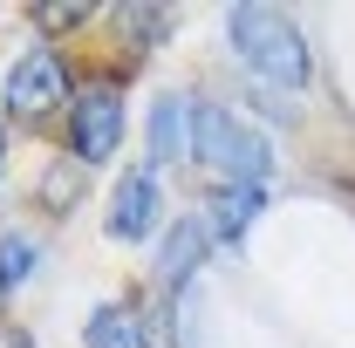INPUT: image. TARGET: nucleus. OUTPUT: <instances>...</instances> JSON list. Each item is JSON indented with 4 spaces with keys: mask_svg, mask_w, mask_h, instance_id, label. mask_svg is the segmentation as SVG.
I'll use <instances>...</instances> for the list:
<instances>
[{
    "mask_svg": "<svg viewBox=\"0 0 355 348\" xmlns=\"http://www.w3.org/2000/svg\"><path fill=\"white\" fill-rule=\"evenodd\" d=\"M191 157L219 184H260L273 171V143L253 123H239L232 110H219V103H198L191 110Z\"/></svg>",
    "mask_w": 355,
    "mask_h": 348,
    "instance_id": "1",
    "label": "nucleus"
},
{
    "mask_svg": "<svg viewBox=\"0 0 355 348\" xmlns=\"http://www.w3.org/2000/svg\"><path fill=\"white\" fill-rule=\"evenodd\" d=\"M232 48L246 55V69L273 89H308V42L287 14H266V7H232L225 14Z\"/></svg>",
    "mask_w": 355,
    "mask_h": 348,
    "instance_id": "2",
    "label": "nucleus"
},
{
    "mask_svg": "<svg viewBox=\"0 0 355 348\" xmlns=\"http://www.w3.org/2000/svg\"><path fill=\"white\" fill-rule=\"evenodd\" d=\"M116 137H123V89H89L83 103H76V123H69L76 157L83 164H103L116 150Z\"/></svg>",
    "mask_w": 355,
    "mask_h": 348,
    "instance_id": "3",
    "label": "nucleus"
},
{
    "mask_svg": "<svg viewBox=\"0 0 355 348\" xmlns=\"http://www.w3.org/2000/svg\"><path fill=\"white\" fill-rule=\"evenodd\" d=\"M62 89H69L62 62H55L48 48H35V55H21V62L7 69V110H14V116H48V110L62 103Z\"/></svg>",
    "mask_w": 355,
    "mask_h": 348,
    "instance_id": "4",
    "label": "nucleus"
},
{
    "mask_svg": "<svg viewBox=\"0 0 355 348\" xmlns=\"http://www.w3.org/2000/svg\"><path fill=\"white\" fill-rule=\"evenodd\" d=\"M150 225H157V177L130 171L110 198V239H144Z\"/></svg>",
    "mask_w": 355,
    "mask_h": 348,
    "instance_id": "5",
    "label": "nucleus"
},
{
    "mask_svg": "<svg viewBox=\"0 0 355 348\" xmlns=\"http://www.w3.org/2000/svg\"><path fill=\"white\" fill-rule=\"evenodd\" d=\"M191 110H198V103H184V96H157V103H150V157H157V164L191 157Z\"/></svg>",
    "mask_w": 355,
    "mask_h": 348,
    "instance_id": "6",
    "label": "nucleus"
},
{
    "mask_svg": "<svg viewBox=\"0 0 355 348\" xmlns=\"http://www.w3.org/2000/svg\"><path fill=\"white\" fill-rule=\"evenodd\" d=\"M205 239H212V218H178L171 225V239H164V253H157V280L164 287H184L191 280V266L205 260Z\"/></svg>",
    "mask_w": 355,
    "mask_h": 348,
    "instance_id": "7",
    "label": "nucleus"
},
{
    "mask_svg": "<svg viewBox=\"0 0 355 348\" xmlns=\"http://www.w3.org/2000/svg\"><path fill=\"white\" fill-rule=\"evenodd\" d=\"M260 184H219V198H212V232H219V239H239V232H246V218L260 212Z\"/></svg>",
    "mask_w": 355,
    "mask_h": 348,
    "instance_id": "8",
    "label": "nucleus"
},
{
    "mask_svg": "<svg viewBox=\"0 0 355 348\" xmlns=\"http://www.w3.org/2000/svg\"><path fill=\"white\" fill-rule=\"evenodd\" d=\"M89 348H144V342H137V321H130V314L103 307V314L89 321Z\"/></svg>",
    "mask_w": 355,
    "mask_h": 348,
    "instance_id": "9",
    "label": "nucleus"
},
{
    "mask_svg": "<svg viewBox=\"0 0 355 348\" xmlns=\"http://www.w3.org/2000/svg\"><path fill=\"white\" fill-rule=\"evenodd\" d=\"M28 266H35V239L7 232V239H0V287H21V280H28Z\"/></svg>",
    "mask_w": 355,
    "mask_h": 348,
    "instance_id": "10",
    "label": "nucleus"
},
{
    "mask_svg": "<svg viewBox=\"0 0 355 348\" xmlns=\"http://www.w3.org/2000/svg\"><path fill=\"white\" fill-rule=\"evenodd\" d=\"M76 198H83V171H48V184H42L48 212H76Z\"/></svg>",
    "mask_w": 355,
    "mask_h": 348,
    "instance_id": "11",
    "label": "nucleus"
},
{
    "mask_svg": "<svg viewBox=\"0 0 355 348\" xmlns=\"http://www.w3.org/2000/svg\"><path fill=\"white\" fill-rule=\"evenodd\" d=\"M0 348H35V342H28V335H21V328H14V335H0Z\"/></svg>",
    "mask_w": 355,
    "mask_h": 348,
    "instance_id": "12",
    "label": "nucleus"
},
{
    "mask_svg": "<svg viewBox=\"0 0 355 348\" xmlns=\"http://www.w3.org/2000/svg\"><path fill=\"white\" fill-rule=\"evenodd\" d=\"M0 301H7V287H0Z\"/></svg>",
    "mask_w": 355,
    "mask_h": 348,
    "instance_id": "13",
    "label": "nucleus"
},
{
    "mask_svg": "<svg viewBox=\"0 0 355 348\" xmlns=\"http://www.w3.org/2000/svg\"><path fill=\"white\" fill-rule=\"evenodd\" d=\"M0 89H7V82H0Z\"/></svg>",
    "mask_w": 355,
    "mask_h": 348,
    "instance_id": "14",
    "label": "nucleus"
}]
</instances>
